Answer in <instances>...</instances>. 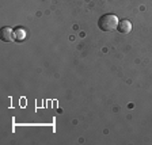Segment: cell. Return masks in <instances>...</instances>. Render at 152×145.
Masks as SVG:
<instances>
[{"instance_id":"3","label":"cell","mask_w":152,"mask_h":145,"mask_svg":"<svg viewBox=\"0 0 152 145\" xmlns=\"http://www.w3.org/2000/svg\"><path fill=\"white\" fill-rule=\"evenodd\" d=\"M118 33L121 34H129L132 31V23L128 20V19H122L120 23H118Z\"/></svg>"},{"instance_id":"2","label":"cell","mask_w":152,"mask_h":145,"mask_svg":"<svg viewBox=\"0 0 152 145\" xmlns=\"http://www.w3.org/2000/svg\"><path fill=\"white\" fill-rule=\"evenodd\" d=\"M15 39V30L10 27L1 28V41L3 42H12Z\"/></svg>"},{"instance_id":"1","label":"cell","mask_w":152,"mask_h":145,"mask_svg":"<svg viewBox=\"0 0 152 145\" xmlns=\"http://www.w3.org/2000/svg\"><path fill=\"white\" fill-rule=\"evenodd\" d=\"M118 23H120V20L114 14H104L99 18L98 27L104 33H110L118 27Z\"/></svg>"},{"instance_id":"4","label":"cell","mask_w":152,"mask_h":145,"mask_svg":"<svg viewBox=\"0 0 152 145\" xmlns=\"http://www.w3.org/2000/svg\"><path fill=\"white\" fill-rule=\"evenodd\" d=\"M26 38V30L22 27H19L15 30V39L16 41H23Z\"/></svg>"}]
</instances>
